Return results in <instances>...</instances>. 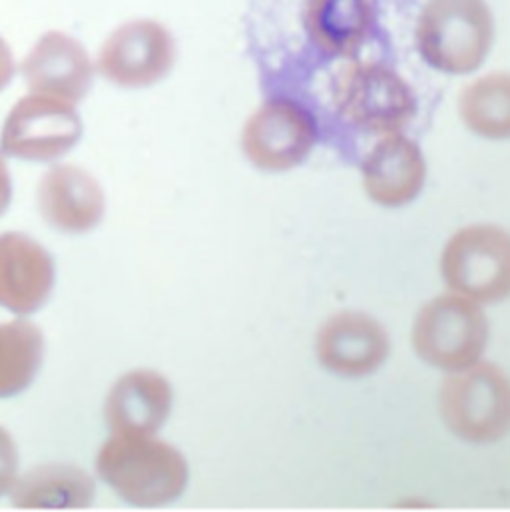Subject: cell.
Wrapping results in <instances>:
<instances>
[{"label": "cell", "mask_w": 510, "mask_h": 512, "mask_svg": "<svg viewBox=\"0 0 510 512\" xmlns=\"http://www.w3.org/2000/svg\"><path fill=\"white\" fill-rule=\"evenodd\" d=\"M98 477L134 507H164L188 487L186 457L154 435H112L96 457Z\"/></svg>", "instance_id": "6da1fadb"}, {"label": "cell", "mask_w": 510, "mask_h": 512, "mask_svg": "<svg viewBox=\"0 0 510 512\" xmlns=\"http://www.w3.org/2000/svg\"><path fill=\"white\" fill-rule=\"evenodd\" d=\"M423 60L447 74H471L487 60L495 18L487 0H427L417 22Z\"/></svg>", "instance_id": "7a4b0ae2"}, {"label": "cell", "mask_w": 510, "mask_h": 512, "mask_svg": "<svg viewBox=\"0 0 510 512\" xmlns=\"http://www.w3.org/2000/svg\"><path fill=\"white\" fill-rule=\"evenodd\" d=\"M337 114L369 134H397L417 116V96L409 82L381 62H349L333 82Z\"/></svg>", "instance_id": "3957f363"}, {"label": "cell", "mask_w": 510, "mask_h": 512, "mask_svg": "<svg viewBox=\"0 0 510 512\" xmlns=\"http://www.w3.org/2000/svg\"><path fill=\"white\" fill-rule=\"evenodd\" d=\"M439 409L453 435L471 445L501 441L510 427V389L503 369L489 361L455 371L439 389Z\"/></svg>", "instance_id": "277c9868"}, {"label": "cell", "mask_w": 510, "mask_h": 512, "mask_svg": "<svg viewBox=\"0 0 510 512\" xmlns=\"http://www.w3.org/2000/svg\"><path fill=\"white\" fill-rule=\"evenodd\" d=\"M413 347L441 371H463L477 361L489 343V319L483 307L465 295H439L415 317Z\"/></svg>", "instance_id": "5b68a950"}, {"label": "cell", "mask_w": 510, "mask_h": 512, "mask_svg": "<svg viewBox=\"0 0 510 512\" xmlns=\"http://www.w3.org/2000/svg\"><path fill=\"white\" fill-rule=\"evenodd\" d=\"M445 283L477 301L499 303L510 291L509 234L493 224H477L457 232L443 250Z\"/></svg>", "instance_id": "8992f818"}, {"label": "cell", "mask_w": 510, "mask_h": 512, "mask_svg": "<svg viewBox=\"0 0 510 512\" xmlns=\"http://www.w3.org/2000/svg\"><path fill=\"white\" fill-rule=\"evenodd\" d=\"M82 130V118L72 102L32 92L8 112L0 150L26 162H52L80 142Z\"/></svg>", "instance_id": "52a82bcc"}, {"label": "cell", "mask_w": 510, "mask_h": 512, "mask_svg": "<svg viewBox=\"0 0 510 512\" xmlns=\"http://www.w3.org/2000/svg\"><path fill=\"white\" fill-rule=\"evenodd\" d=\"M172 32L152 18L120 24L98 52V72L120 88H148L164 80L176 64Z\"/></svg>", "instance_id": "ba28073f"}, {"label": "cell", "mask_w": 510, "mask_h": 512, "mask_svg": "<svg viewBox=\"0 0 510 512\" xmlns=\"http://www.w3.org/2000/svg\"><path fill=\"white\" fill-rule=\"evenodd\" d=\"M317 142V124L307 108L289 98L263 102L248 118L242 148L263 172H287L307 160Z\"/></svg>", "instance_id": "9c48e42d"}, {"label": "cell", "mask_w": 510, "mask_h": 512, "mask_svg": "<svg viewBox=\"0 0 510 512\" xmlns=\"http://www.w3.org/2000/svg\"><path fill=\"white\" fill-rule=\"evenodd\" d=\"M30 92L80 102L92 88L94 64L80 40L62 32H44L20 64Z\"/></svg>", "instance_id": "30bf717a"}, {"label": "cell", "mask_w": 510, "mask_h": 512, "mask_svg": "<svg viewBox=\"0 0 510 512\" xmlns=\"http://www.w3.org/2000/svg\"><path fill=\"white\" fill-rule=\"evenodd\" d=\"M391 343L385 327L363 311L331 315L315 337L319 363L341 377L375 373L389 357Z\"/></svg>", "instance_id": "8fae6325"}, {"label": "cell", "mask_w": 510, "mask_h": 512, "mask_svg": "<svg viewBox=\"0 0 510 512\" xmlns=\"http://www.w3.org/2000/svg\"><path fill=\"white\" fill-rule=\"evenodd\" d=\"M38 208L50 228L66 234H86L102 222L106 196L88 170L60 164L42 176Z\"/></svg>", "instance_id": "7c38bea8"}, {"label": "cell", "mask_w": 510, "mask_h": 512, "mask_svg": "<svg viewBox=\"0 0 510 512\" xmlns=\"http://www.w3.org/2000/svg\"><path fill=\"white\" fill-rule=\"evenodd\" d=\"M363 188L383 208H403L419 198L427 180L421 148L403 134H387L365 156Z\"/></svg>", "instance_id": "4fadbf2b"}, {"label": "cell", "mask_w": 510, "mask_h": 512, "mask_svg": "<svg viewBox=\"0 0 510 512\" xmlns=\"http://www.w3.org/2000/svg\"><path fill=\"white\" fill-rule=\"evenodd\" d=\"M52 256L30 236L0 234V305L16 315L44 307L54 289Z\"/></svg>", "instance_id": "5bb4252c"}, {"label": "cell", "mask_w": 510, "mask_h": 512, "mask_svg": "<svg viewBox=\"0 0 510 512\" xmlns=\"http://www.w3.org/2000/svg\"><path fill=\"white\" fill-rule=\"evenodd\" d=\"M174 391L170 381L148 369L122 375L104 403L106 425L114 435H156L170 417Z\"/></svg>", "instance_id": "9a60e30c"}, {"label": "cell", "mask_w": 510, "mask_h": 512, "mask_svg": "<svg viewBox=\"0 0 510 512\" xmlns=\"http://www.w3.org/2000/svg\"><path fill=\"white\" fill-rule=\"evenodd\" d=\"M303 24L313 46L325 56L351 58L377 24L375 0H305Z\"/></svg>", "instance_id": "2e32d148"}, {"label": "cell", "mask_w": 510, "mask_h": 512, "mask_svg": "<svg viewBox=\"0 0 510 512\" xmlns=\"http://www.w3.org/2000/svg\"><path fill=\"white\" fill-rule=\"evenodd\" d=\"M10 501L16 509H86L94 501V479L80 467L50 463L16 477Z\"/></svg>", "instance_id": "e0dca14e"}, {"label": "cell", "mask_w": 510, "mask_h": 512, "mask_svg": "<svg viewBox=\"0 0 510 512\" xmlns=\"http://www.w3.org/2000/svg\"><path fill=\"white\" fill-rule=\"evenodd\" d=\"M44 359V335L28 319L0 325V399L14 397L30 387Z\"/></svg>", "instance_id": "ac0fdd59"}, {"label": "cell", "mask_w": 510, "mask_h": 512, "mask_svg": "<svg viewBox=\"0 0 510 512\" xmlns=\"http://www.w3.org/2000/svg\"><path fill=\"white\" fill-rule=\"evenodd\" d=\"M459 114L473 134L489 140H507L510 136L509 74L491 72L467 84L459 98Z\"/></svg>", "instance_id": "d6986e66"}, {"label": "cell", "mask_w": 510, "mask_h": 512, "mask_svg": "<svg viewBox=\"0 0 510 512\" xmlns=\"http://www.w3.org/2000/svg\"><path fill=\"white\" fill-rule=\"evenodd\" d=\"M16 473H18V449L14 439L10 437V433L0 427V497H4L14 481H16Z\"/></svg>", "instance_id": "ffe728a7"}, {"label": "cell", "mask_w": 510, "mask_h": 512, "mask_svg": "<svg viewBox=\"0 0 510 512\" xmlns=\"http://www.w3.org/2000/svg\"><path fill=\"white\" fill-rule=\"evenodd\" d=\"M14 72H16V66H14L12 50L6 44V40L0 36V92L12 82Z\"/></svg>", "instance_id": "44dd1931"}, {"label": "cell", "mask_w": 510, "mask_h": 512, "mask_svg": "<svg viewBox=\"0 0 510 512\" xmlns=\"http://www.w3.org/2000/svg\"><path fill=\"white\" fill-rule=\"evenodd\" d=\"M12 200V178L8 172V166L0 154V216L8 210Z\"/></svg>", "instance_id": "7402d4cb"}]
</instances>
